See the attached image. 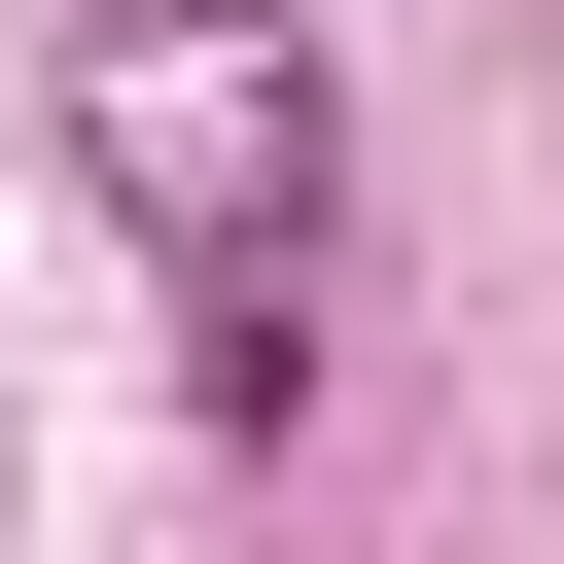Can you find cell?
<instances>
[{"label": "cell", "mask_w": 564, "mask_h": 564, "mask_svg": "<svg viewBox=\"0 0 564 564\" xmlns=\"http://www.w3.org/2000/svg\"><path fill=\"white\" fill-rule=\"evenodd\" d=\"M70 176L212 282V388H282V282H317V212H352L317 35H282V0H106V35H70Z\"/></svg>", "instance_id": "obj_1"}]
</instances>
